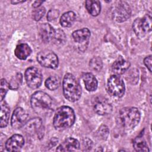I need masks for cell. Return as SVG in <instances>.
<instances>
[{
	"label": "cell",
	"instance_id": "30",
	"mask_svg": "<svg viewBox=\"0 0 152 152\" xmlns=\"http://www.w3.org/2000/svg\"><path fill=\"white\" fill-rule=\"evenodd\" d=\"M98 135L100 138L104 140L107 138L109 134L108 128L106 125H102L98 130Z\"/></svg>",
	"mask_w": 152,
	"mask_h": 152
},
{
	"label": "cell",
	"instance_id": "19",
	"mask_svg": "<svg viewBox=\"0 0 152 152\" xmlns=\"http://www.w3.org/2000/svg\"><path fill=\"white\" fill-rule=\"evenodd\" d=\"M86 8L87 11L93 16H97L100 12V3L96 0H88L86 1Z\"/></svg>",
	"mask_w": 152,
	"mask_h": 152
},
{
	"label": "cell",
	"instance_id": "15",
	"mask_svg": "<svg viewBox=\"0 0 152 152\" xmlns=\"http://www.w3.org/2000/svg\"><path fill=\"white\" fill-rule=\"evenodd\" d=\"M86 89L88 91H94L97 88V80L91 73H84L82 77Z\"/></svg>",
	"mask_w": 152,
	"mask_h": 152
},
{
	"label": "cell",
	"instance_id": "25",
	"mask_svg": "<svg viewBox=\"0 0 152 152\" xmlns=\"http://www.w3.org/2000/svg\"><path fill=\"white\" fill-rule=\"evenodd\" d=\"M66 40V36L64 32L60 29L55 30L52 42L55 45H61L64 43Z\"/></svg>",
	"mask_w": 152,
	"mask_h": 152
},
{
	"label": "cell",
	"instance_id": "13",
	"mask_svg": "<svg viewBox=\"0 0 152 152\" xmlns=\"http://www.w3.org/2000/svg\"><path fill=\"white\" fill-rule=\"evenodd\" d=\"M130 64L121 56L119 57L112 65V71L115 75H121L124 74L129 67Z\"/></svg>",
	"mask_w": 152,
	"mask_h": 152
},
{
	"label": "cell",
	"instance_id": "2",
	"mask_svg": "<svg viewBox=\"0 0 152 152\" xmlns=\"http://www.w3.org/2000/svg\"><path fill=\"white\" fill-rule=\"evenodd\" d=\"M75 119L73 109L66 106L59 107L54 115L53 124L58 130H64L71 126Z\"/></svg>",
	"mask_w": 152,
	"mask_h": 152
},
{
	"label": "cell",
	"instance_id": "29",
	"mask_svg": "<svg viewBox=\"0 0 152 152\" xmlns=\"http://www.w3.org/2000/svg\"><path fill=\"white\" fill-rule=\"evenodd\" d=\"M9 88V84L6 81L5 79L2 78L1 80V86H0V97L1 101L2 102L5 97L8 90Z\"/></svg>",
	"mask_w": 152,
	"mask_h": 152
},
{
	"label": "cell",
	"instance_id": "11",
	"mask_svg": "<svg viewBox=\"0 0 152 152\" xmlns=\"http://www.w3.org/2000/svg\"><path fill=\"white\" fill-rule=\"evenodd\" d=\"M24 144V140L22 135L14 134L12 135L5 143V148L8 151H18L21 150Z\"/></svg>",
	"mask_w": 152,
	"mask_h": 152
},
{
	"label": "cell",
	"instance_id": "33",
	"mask_svg": "<svg viewBox=\"0 0 152 152\" xmlns=\"http://www.w3.org/2000/svg\"><path fill=\"white\" fill-rule=\"evenodd\" d=\"M43 3V1H35L33 4V6L34 7V8H37L39 7L40 6L41 4Z\"/></svg>",
	"mask_w": 152,
	"mask_h": 152
},
{
	"label": "cell",
	"instance_id": "14",
	"mask_svg": "<svg viewBox=\"0 0 152 152\" xmlns=\"http://www.w3.org/2000/svg\"><path fill=\"white\" fill-rule=\"evenodd\" d=\"M55 30L48 23H44L40 27V36L44 42H52Z\"/></svg>",
	"mask_w": 152,
	"mask_h": 152
},
{
	"label": "cell",
	"instance_id": "20",
	"mask_svg": "<svg viewBox=\"0 0 152 152\" xmlns=\"http://www.w3.org/2000/svg\"><path fill=\"white\" fill-rule=\"evenodd\" d=\"M75 20V14L73 11H68L62 14L60 18V24L64 27H69L73 24Z\"/></svg>",
	"mask_w": 152,
	"mask_h": 152
},
{
	"label": "cell",
	"instance_id": "22",
	"mask_svg": "<svg viewBox=\"0 0 152 152\" xmlns=\"http://www.w3.org/2000/svg\"><path fill=\"white\" fill-rule=\"evenodd\" d=\"M133 147L137 151H148L149 149L147 144L142 135L137 136L133 141Z\"/></svg>",
	"mask_w": 152,
	"mask_h": 152
},
{
	"label": "cell",
	"instance_id": "21",
	"mask_svg": "<svg viewBox=\"0 0 152 152\" xmlns=\"http://www.w3.org/2000/svg\"><path fill=\"white\" fill-rule=\"evenodd\" d=\"M10 113V109L8 105L5 102L2 103L1 105V128L5 127L8 125Z\"/></svg>",
	"mask_w": 152,
	"mask_h": 152
},
{
	"label": "cell",
	"instance_id": "12",
	"mask_svg": "<svg viewBox=\"0 0 152 152\" xmlns=\"http://www.w3.org/2000/svg\"><path fill=\"white\" fill-rule=\"evenodd\" d=\"M80 143L78 141L74 138H68L64 141L56 148L58 151H72L79 149Z\"/></svg>",
	"mask_w": 152,
	"mask_h": 152
},
{
	"label": "cell",
	"instance_id": "32",
	"mask_svg": "<svg viewBox=\"0 0 152 152\" xmlns=\"http://www.w3.org/2000/svg\"><path fill=\"white\" fill-rule=\"evenodd\" d=\"M151 62H152L151 55H149V56L145 57L144 60V63L150 72H151V67H152Z\"/></svg>",
	"mask_w": 152,
	"mask_h": 152
},
{
	"label": "cell",
	"instance_id": "34",
	"mask_svg": "<svg viewBox=\"0 0 152 152\" xmlns=\"http://www.w3.org/2000/svg\"><path fill=\"white\" fill-rule=\"evenodd\" d=\"M24 2L23 1H11V3H12L13 4H16L21 3V2Z\"/></svg>",
	"mask_w": 152,
	"mask_h": 152
},
{
	"label": "cell",
	"instance_id": "23",
	"mask_svg": "<svg viewBox=\"0 0 152 152\" xmlns=\"http://www.w3.org/2000/svg\"><path fill=\"white\" fill-rule=\"evenodd\" d=\"M132 27H133L134 33H135V34L137 35V37H138L140 38H142V37H144L145 35L146 32H145V31L144 28V27L142 26L141 18H136L135 20V21H134Z\"/></svg>",
	"mask_w": 152,
	"mask_h": 152
},
{
	"label": "cell",
	"instance_id": "31",
	"mask_svg": "<svg viewBox=\"0 0 152 152\" xmlns=\"http://www.w3.org/2000/svg\"><path fill=\"white\" fill-rule=\"evenodd\" d=\"M59 16V11L56 10H51L48 12L47 18L49 21H53L56 20Z\"/></svg>",
	"mask_w": 152,
	"mask_h": 152
},
{
	"label": "cell",
	"instance_id": "9",
	"mask_svg": "<svg viewBox=\"0 0 152 152\" xmlns=\"http://www.w3.org/2000/svg\"><path fill=\"white\" fill-rule=\"evenodd\" d=\"M94 111L99 115H107L112 111V106L110 103L104 97L97 96L93 102Z\"/></svg>",
	"mask_w": 152,
	"mask_h": 152
},
{
	"label": "cell",
	"instance_id": "16",
	"mask_svg": "<svg viewBox=\"0 0 152 152\" xmlns=\"http://www.w3.org/2000/svg\"><path fill=\"white\" fill-rule=\"evenodd\" d=\"M31 53L30 47L26 43H21L17 46L14 53L16 57L21 60H25Z\"/></svg>",
	"mask_w": 152,
	"mask_h": 152
},
{
	"label": "cell",
	"instance_id": "1",
	"mask_svg": "<svg viewBox=\"0 0 152 152\" xmlns=\"http://www.w3.org/2000/svg\"><path fill=\"white\" fill-rule=\"evenodd\" d=\"M30 102L33 110L40 115H46L53 110V100L45 92L39 91L33 93Z\"/></svg>",
	"mask_w": 152,
	"mask_h": 152
},
{
	"label": "cell",
	"instance_id": "18",
	"mask_svg": "<svg viewBox=\"0 0 152 152\" xmlns=\"http://www.w3.org/2000/svg\"><path fill=\"white\" fill-rule=\"evenodd\" d=\"M42 126V120L40 118H35L28 120L24 125L25 131L28 134H33L37 131Z\"/></svg>",
	"mask_w": 152,
	"mask_h": 152
},
{
	"label": "cell",
	"instance_id": "3",
	"mask_svg": "<svg viewBox=\"0 0 152 152\" xmlns=\"http://www.w3.org/2000/svg\"><path fill=\"white\" fill-rule=\"evenodd\" d=\"M118 124L125 129L129 130L134 128L140 121V113L134 107L122 108L118 116Z\"/></svg>",
	"mask_w": 152,
	"mask_h": 152
},
{
	"label": "cell",
	"instance_id": "7",
	"mask_svg": "<svg viewBox=\"0 0 152 152\" xmlns=\"http://www.w3.org/2000/svg\"><path fill=\"white\" fill-rule=\"evenodd\" d=\"M25 79L28 86L31 88L35 89L41 85L42 75L37 68L31 66L28 68L25 72Z\"/></svg>",
	"mask_w": 152,
	"mask_h": 152
},
{
	"label": "cell",
	"instance_id": "17",
	"mask_svg": "<svg viewBox=\"0 0 152 152\" xmlns=\"http://www.w3.org/2000/svg\"><path fill=\"white\" fill-rule=\"evenodd\" d=\"M90 35L91 33L87 28H83L75 30L72 34L74 41L79 43L87 42L89 39Z\"/></svg>",
	"mask_w": 152,
	"mask_h": 152
},
{
	"label": "cell",
	"instance_id": "10",
	"mask_svg": "<svg viewBox=\"0 0 152 152\" xmlns=\"http://www.w3.org/2000/svg\"><path fill=\"white\" fill-rule=\"evenodd\" d=\"M28 115L21 107H17L14 111L11 118V126L14 129H19L24 126L28 121Z\"/></svg>",
	"mask_w": 152,
	"mask_h": 152
},
{
	"label": "cell",
	"instance_id": "28",
	"mask_svg": "<svg viewBox=\"0 0 152 152\" xmlns=\"http://www.w3.org/2000/svg\"><path fill=\"white\" fill-rule=\"evenodd\" d=\"M46 12V10L43 7H39L37 8H35V9L33 11V18L36 21L40 20L45 15Z\"/></svg>",
	"mask_w": 152,
	"mask_h": 152
},
{
	"label": "cell",
	"instance_id": "27",
	"mask_svg": "<svg viewBox=\"0 0 152 152\" xmlns=\"http://www.w3.org/2000/svg\"><path fill=\"white\" fill-rule=\"evenodd\" d=\"M141 21L144 28L147 33H149L151 30V17L150 14H146L141 18Z\"/></svg>",
	"mask_w": 152,
	"mask_h": 152
},
{
	"label": "cell",
	"instance_id": "6",
	"mask_svg": "<svg viewBox=\"0 0 152 152\" xmlns=\"http://www.w3.org/2000/svg\"><path fill=\"white\" fill-rule=\"evenodd\" d=\"M37 60L42 66L50 69H56L59 64L58 56L49 50L39 52L37 55Z\"/></svg>",
	"mask_w": 152,
	"mask_h": 152
},
{
	"label": "cell",
	"instance_id": "5",
	"mask_svg": "<svg viewBox=\"0 0 152 152\" xmlns=\"http://www.w3.org/2000/svg\"><path fill=\"white\" fill-rule=\"evenodd\" d=\"M125 84L122 79L117 75H111L107 83V91L113 97H121L125 93Z\"/></svg>",
	"mask_w": 152,
	"mask_h": 152
},
{
	"label": "cell",
	"instance_id": "26",
	"mask_svg": "<svg viewBox=\"0 0 152 152\" xmlns=\"http://www.w3.org/2000/svg\"><path fill=\"white\" fill-rule=\"evenodd\" d=\"M90 68L95 71H100L103 66L102 59L99 57H94L90 61Z\"/></svg>",
	"mask_w": 152,
	"mask_h": 152
},
{
	"label": "cell",
	"instance_id": "24",
	"mask_svg": "<svg viewBox=\"0 0 152 152\" xmlns=\"http://www.w3.org/2000/svg\"><path fill=\"white\" fill-rule=\"evenodd\" d=\"M60 84L59 78L56 76H50L46 79L45 84L50 90H55L58 88Z\"/></svg>",
	"mask_w": 152,
	"mask_h": 152
},
{
	"label": "cell",
	"instance_id": "8",
	"mask_svg": "<svg viewBox=\"0 0 152 152\" xmlns=\"http://www.w3.org/2000/svg\"><path fill=\"white\" fill-rule=\"evenodd\" d=\"M131 14V7L127 2L124 1L118 2L113 10V18L119 23L127 20L130 17Z\"/></svg>",
	"mask_w": 152,
	"mask_h": 152
},
{
	"label": "cell",
	"instance_id": "4",
	"mask_svg": "<svg viewBox=\"0 0 152 152\" xmlns=\"http://www.w3.org/2000/svg\"><path fill=\"white\" fill-rule=\"evenodd\" d=\"M62 88L65 97L69 102H74L80 98L81 87L72 74L67 73L65 75L62 82Z\"/></svg>",
	"mask_w": 152,
	"mask_h": 152
}]
</instances>
